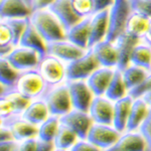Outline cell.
Instances as JSON below:
<instances>
[{"instance_id":"cell-1","label":"cell","mask_w":151,"mask_h":151,"mask_svg":"<svg viewBox=\"0 0 151 151\" xmlns=\"http://www.w3.org/2000/svg\"><path fill=\"white\" fill-rule=\"evenodd\" d=\"M29 19L47 43L67 38V28L50 8L32 11Z\"/></svg>"},{"instance_id":"cell-2","label":"cell","mask_w":151,"mask_h":151,"mask_svg":"<svg viewBox=\"0 0 151 151\" xmlns=\"http://www.w3.org/2000/svg\"><path fill=\"white\" fill-rule=\"evenodd\" d=\"M131 12L130 0H114L109 7V31L106 40L114 41L125 32L126 23Z\"/></svg>"},{"instance_id":"cell-3","label":"cell","mask_w":151,"mask_h":151,"mask_svg":"<svg viewBox=\"0 0 151 151\" xmlns=\"http://www.w3.org/2000/svg\"><path fill=\"white\" fill-rule=\"evenodd\" d=\"M41 98L47 103L50 115L60 117L74 109L67 82L58 86L48 87Z\"/></svg>"},{"instance_id":"cell-4","label":"cell","mask_w":151,"mask_h":151,"mask_svg":"<svg viewBox=\"0 0 151 151\" xmlns=\"http://www.w3.org/2000/svg\"><path fill=\"white\" fill-rule=\"evenodd\" d=\"M16 90L29 100L41 98L48 88L37 69L20 72L15 86Z\"/></svg>"},{"instance_id":"cell-5","label":"cell","mask_w":151,"mask_h":151,"mask_svg":"<svg viewBox=\"0 0 151 151\" xmlns=\"http://www.w3.org/2000/svg\"><path fill=\"white\" fill-rule=\"evenodd\" d=\"M37 70L48 87L67 82V64L52 55L47 53L41 58Z\"/></svg>"},{"instance_id":"cell-6","label":"cell","mask_w":151,"mask_h":151,"mask_svg":"<svg viewBox=\"0 0 151 151\" xmlns=\"http://www.w3.org/2000/svg\"><path fill=\"white\" fill-rule=\"evenodd\" d=\"M30 102L31 100L24 97L15 88L1 91V98H0L1 120H6L15 116H21Z\"/></svg>"},{"instance_id":"cell-7","label":"cell","mask_w":151,"mask_h":151,"mask_svg":"<svg viewBox=\"0 0 151 151\" xmlns=\"http://www.w3.org/2000/svg\"><path fill=\"white\" fill-rule=\"evenodd\" d=\"M101 67L94 50L89 48L84 55L67 64V81L87 80Z\"/></svg>"},{"instance_id":"cell-8","label":"cell","mask_w":151,"mask_h":151,"mask_svg":"<svg viewBox=\"0 0 151 151\" xmlns=\"http://www.w3.org/2000/svg\"><path fill=\"white\" fill-rule=\"evenodd\" d=\"M43 55L37 50L30 47H26L23 45H16L11 50L9 55H7V58L10 64L19 72L37 69L41 58Z\"/></svg>"},{"instance_id":"cell-9","label":"cell","mask_w":151,"mask_h":151,"mask_svg":"<svg viewBox=\"0 0 151 151\" xmlns=\"http://www.w3.org/2000/svg\"><path fill=\"white\" fill-rule=\"evenodd\" d=\"M120 133L113 125L94 123L87 136V140L100 149L107 150L120 138Z\"/></svg>"},{"instance_id":"cell-10","label":"cell","mask_w":151,"mask_h":151,"mask_svg":"<svg viewBox=\"0 0 151 151\" xmlns=\"http://www.w3.org/2000/svg\"><path fill=\"white\" fill-rule=\"evenodd\" d=\"M60 121L62 124L72 129L78 135L79 139L82 140H87L88 133L94 124L89 112L81 111L78 109H72L69 113L60 116Z\"/></svg>"},{"instance_id":"cell-11","label":"cell","mask_w":151,"mask_h":151,"mask_svg":"<svg viewBox=\"0 0 151 151\" xmlns=\"http://www.w3.org/2000/svg\"><path fill=\"white\" fill-rule=\"evenodd\" d=\"M72 100L73 108L89 112L90 106L95 98V95L90 89L86 80L67 81Z\"/></svg>"},{"instance_id":"cell-12","label":"cell","mask_w":151,"mask_h":151,"mask_svg":"<svg viewBox=\"0 0 151 151\" xmlns=\"http://www.w3.org/2000/svg\"><path fill=\"white\" fill-rule=\"evenodd\" d=\"M88 50H85L69 40L52 41L47 43V52L58 58L65 64L73 62L85 55Z\"/></svg>"},{"instance_id":"cell-13","label":"cell","mask_w":151,"mask_h":151,"mask_svg":"<svg viewBox=\"0 0 151 151\" xmlns=\"http://www.w3.org/2000/svg\"><path fill=\"white\" fill-rule=\"evenodd\" d=\"M94 123L113 125L114 102L105 96H95L89 109Z\"/></svg>"},{"instance_id":"cell-14","label":"cell","mask_w":151,"mask_h":151,"mask_svg":"<svg viewBox=\"0 0 151 151\" xmlns=\"http://www.w3.org/2000/svg\"><path fill=\"white\" fill-rule=\"evenodd\" d=\"M109 31V8L96 11L91 16V33H90V48L100 41L107 38Z\"/></svg>"},{"instance_id":"cell-15","label":"cell","mask_w":151,"mask_h":151,"mask_svg":"<svg viewBox=\"0 0 151 151\" xmlns=\"http://www.w3.org/2000/svg\"><path fill=\"white\" fill-rule=\"evenodd\" d=\"M1 124L7 126L11 131L15 141H23L35 137L38 133V127L24 120L21 116H15L6 120H1Z\"/></svg>"},{"instance_id":"cell-16","label":"cell","mask_w":151,"mask_h":151,"mask_svg":"<svg viewBox=\"0 0 151 151\" xmlns=\"http://www.w3.org/2000/svg\"><path fill=\"white\" fill-rule=\"evenodd\" d=\"M117 68L99 67L86 80L95 96H104L112 81Z\"/></svg>"},{"instance_id":"cell-17","label":"cell","mask_w":151,"mask_h":151,"mask_svg":"<svg viewBox=\"0 0 151 151\" xmlns=\"http://www.w3.org/2000/svg\"><path fill=\"white\" fill-rule=\"evenodd\" d=\"M31 13L29 0H0V19L29 17Z\"/></svg>"},{"instance_id":"cell-18","label":"cell","mask_w":151,"mask_h":151,"mask_svg":"<svg viewBox=\"0 0 151 151\" xmlns=\"http://www.w3.org/2000/svg\"><path fill=\"white\" fill-rule=\"evenodd\" d=\"M91 48L94 50L101 65L109 68H118L119 53L114 41L104 40Z\"/></svg>"},{"instance_id":"cell-19","label":"cell","mask_w":151,"mask_h":151,"mask_svg":"<svg viewBox=\"0 0 151 151\" xmlns=\"http://www.w3.org/2000/svg\"><path fill=\"white\" fill-rule=\"evenodd\" d=\"M146 146L147 142L140 132L127 131L112 147L105 151H145Z\"/></svg>"},{"instance_id":"cell-20","label":"cell","mask_w":151,"mask_h":151,"mask_svg":"<svg viewBox=\"0 0 151 151\" xmlns=\"http://www.w3.org/2000/svg\"><path fill=\"white\" fill-rule=\"evenodd\" d=\"M90 33H91V16L81 19L74 26L68 29L67 40L85 50H89Z\"/></svg>"},{"instance_id":"cell-21","label":"cell","mask_w":151,"mask_h":151,"mask_svg":"<svg viewBox=\"0 0 151 151\" xmlns=\"http://www.w3.org/2000/svg\"><path fill=\"white\" fill-rule=\"evenodd\" d=\"M50 116L48 107L42 98L32 100L21 115L24 120L36 126H40Z\"/></svg>"},{"instance_id":"cell-22","label":"cell","mask_w":151,"mask_h":151,"mask_svg":"<svg viewBox=\"0 0 151 151\" xmlns=\"http://www.w3.org/2000/svg\"><path fill=\"white\" fill-rule=\"evenodd\" d=\"M134 98L127 95L122 99L114 102V117H113V126L119 132L126 131L127 122L130 114L131 106H132Z\"/></svg>"},{"instance_id":"cell-23","label":"cell","mask_w":151,"mask_h":151,"mask_svg":"<svg viewBox=\"0 0 151 151\" xmlns=\"http://www.w3.org/2000/svg\"><path fill=\"white\" fill-rule=\"evenodd\" d=\"M140 40H142L131 36L125 32L122 35L119 36L116 40H114L119 53V64L117 69L122 70L127 65H130V57H131V53H132V50L134 47Z\"/></svg>"},{"instance_id":"cell-24","label":"cell","mask_w":151,"mask_h":151,"mask_svg":"<svg viewBox=\"0 0 151 151\" xmlns=\"http://www.w3.org/2000/svg\"><path fill=\"white\" fill-rule=\"evenodd\" d=\"M50 8L60 18V20L65 26L67 30L83 19L79 17L78 14L75 12L70 0H57Z\"/></svg>"},{"instance_id":"cell-25","label":"cell","mask_w":151,"mask_h":151,"mask_svg":"<svg viewBox=\"0 0 151 151\" xmlns=\"http://www.w3.org/2000/svg\"><path fill=\"white\" fill-rule=\"evenodd\" d=\"M150 18L151 17L141 13V12L132 10L128 17L127 23H126L125 33L142 40L147 31L148 26H149Z\"/></svg>"},{"instance_id":"cell-26","label":"cell","mask_w":151,"mask_h":151,"mask_svg":"<svg viewBox=\"0 0 151 151\" xmlns=\"http://www.w3.org/2000/svg\"><path fill=\"white\" fill-rule=\"evenodd\" d=\"M149 106L142 98L134 99L129 114L126 131H136L139 129L149 113Z\"/></svg>"},{"instance_id":"cell-27","label":"cell","mask_w":151,"mask_h":151,"mask_svg":"<svg viewBox=\"0 0 151 151\" xmlns=\"http://www.w3.org/2000/svg\"><path fill=\"white\" fill-rule=\"evenodd\" d=\"M18 45L33 48V50H37L38 52H40L42 55H47V42L38 33V31L31 24V22H29L28 26L26 27L25 31L21 36V40L19 41Z\"/></svg>"},{"instance_id":"cell-28","label":"cell","mask_w":151,"mask_h":151,"mask_svg":"<svg viewBox=\"0 0 151 151\" xmlns=\"http://www.w3.org/2000/svg\"><path fill=\"white\" fill-rule=\"evenodd\" d=\"M130 64L141 67L150 72L151 70V45L140 40L134 47L130 57Z\"/></svg>"},{"instance_id":"cell-29","label":"cell","mask_w":151,"mask_h":151,"mask_svg":"<svg viewBox=\"0 0 151 151\" xmlns=\"http://www.w3.org/2000/svg\"><path fill=\"white\" fill-rule=\"evenodd\" d=\"M148 74H149V70L131 64L127 65L124 70H122L123 80L128 92L137 86H139L141 83L145 80V78L147 77Z\"/></svg>"},{"instance_id":"cell-30","label":"cell","mask_w":151,"mask_h":151,"mask_svg":"<svg viewBox=\"0 0 151 151\" xmlns=\"http://www.w3.org/2000/svg\"><path fill=\"white\" fill-rule=\"evenodd\" d=\"M20 72L17 70L5 58L0 60V83H1V91L6 89L14 88Z\"/></svg>"},{"instance_id":"cell-31","label":"cell","mask_w":151,"mask_h":151,"mask_svg":"<svg viewBox=\"0 0 151 151\" xmlns=\"http://www.w3.org/2000/svg\"><path fill=\"white\" fill-rule=\"evenodd\" d=\"M127 95H128V90L126 88L125 83H124L122 70L116 69L113 79H112L110 85H109L108 89H107L104 96L107 97L111 101L116 102L118 100L122 99L123 97L127 96Z\"/></svg>"},{"instance_id":"cell-32","label":"cell","mask_w":151,"mask_h":151,"mask_svg":"<svg viewBox=\"0 0 151 151\" xmlns=\"http://www.w3.org/2000/svg\"><path fill=\"white\" fill-rule=\"evenodd\" d=\"M60 125V117L50 115L45 121L38 126L37 137L43 142H53Z\"/></svg>"},{"instance_id":"cell-33","label":"cell","mask_w":151,"mask_h":151,"mask_svg":"<svg viewBox=\"0 0 151 151\" xmlns=\"http://www.w3.org/2000/svg\"><path fill=\"white\" fill-rule=\"evenodd\" d=\"M78 139H79V137L72 129L60 123V128H58V131L52 143L55 148L70 149L76 144Z\"/></svg>"},{"instance_id":"cell-34","label":"cell","mask_w":151,"mask_h":151,"mask_svg":"<svg viewBox=\"0 0 151 151\" xmlns=\"http://www.w3.org/2000/svg\"><path fill=\"white\" fill-rule=\"evenodd\" d=\"M8 25L10 26L12 32L14 35V45H18L19 41L21 40V36L25 31L26 27L28 26L30 19L29 17H15V18H7L4 19Z\"/></svg>"},{"instance_id":"cell-35","label":"cell","mask_w":151,"mask_h":151,"mask_svg":"<svg viewBox=\"0 0 151 151\" xmlns=\"http://www.w3.org/2000/svg\"><path fill=\"white\" fill-rule=\"evenodd\" d=\"M70 1L73 8L79 17H89L96 12L95 0H70Z\"/></svg>"},{"instance_id":"cell-36","label":"cell","mask_w":151,"mask_h":151,"mask_svg":"<svg viewBox=\"0 0 151 151\" xmlns=\"http://www.w3.org/2000/svg\"><path fill=\"white\" fill-rule=\"evenodd\" d=\"M9 45H14V35L8 23L4 19H0V47Z\"/></svg>"},{"instance_id":"cell-37","label":"cell","mask_w":151,"mask_h":151,"mask_svg":"<svg viewBox=\"0 0 151 151\" xmlns=\"http://www.w3.org/2000/svg\"><path fill=\"white\" fill-rule=\"evenodd\" d=\"M151 91V72H149V74L147 75V77L145 78V80L143 81L139 86H137L136 88H134L131 91L128 92V94L130 95L132 98H140L143 95L147 92Z\"/></svg>"},{"instance_id":"cell-38","label":"cell","mask_w":151,"mask_h":151,"mask_svg":"<svg viewBox=\"0 0 151 151\" xmlns=\"http://www.w3.org/2000/svg\"><path fill=\"white\" fill-rule=\"evenodd\" d=\"M132 10L151 17V0H130Z\"/></svg>"},{"instance_id":"cell-39","label":"cell","mask_w":151,"mask_h":151,"mask_svg":"<svg viewBox=\"0 0 151 151\" xmlns=\"http://www.w3.org/2000/svg\"><path fill=\"white\" fill-rule=\"evenodd\" d=\"M139 132L144 136L146 142H147V145L151 148V108L147 117L144 120V122L141 124Z\"/></svg>"},{"instance_id":"cell-40","label":"cell","mask_w":151,"mask_h":151,"mask_svg":"<svg viewBox=\"0 0 151 151\" xmlns=\"http://www.w3.org/2000/svg\"><path fill=\"white\" fill-rule=\"evenodd\" d=\"M70 151H100V148L94 145L93 143L86 140H79L70 148Z\"/></svg>"},{"instance_id":"cell-41","label":"cell","mask_w":151,"mask_h":151,"mask_svg":"<svg viewBox=\"0 0 151 151\" xmlns=\"http://www.w3.org/2000/svg\"><path fill=\"white\" fill-rule=\"evenodd\" d=\"M40 140H36L35 137L28 138L23 141L18 146V151H37Z\"/></svg>"},{"instance_id":"cell-42","label":"cell","mask_w":151,"mask_h":151,"mask_svg":"<svg viewBox=\"0 0 151 151\" xmlns=\"http://www.w3.org/2000/svg\"><path fill=\"white\" fill-rule=\"evenodd\" d=\"M57 0H30V5L32 11L38 10V9L50 8Z\"/></svg>"},{"instance_id":"cell-43","label":"cell","mask_w":151,"mask_h":151,"mask_svg":"<svg viewBox=\"0 0 151 151\" xmlns=\"http://www.w3.org/2000/svg\"><path fill=\"white\" fill-rule=\"evenodd\" d=\"M18 146L15 140L3 141L0 142V151H15L18 149Z\"/></svg>"},{"instance_id":"cell-44","label":"cell","mask_w":151,"mask_h":151,"mask_svg":"<svg viewBox=\"0 0 151 151\" xmlns=\"http://www.w3.org/2000/svg\"><path fill=\"white\" fill-rule=\"evenodd\" d=\"M9 140H14L13 136H12L11 131L9 130V128L7 126L1 124V134H0V142L3 141H9Z\"/></svg>"},{"instance_id":"cell-45","label":"cell","mask_w":151,"mask_h":151,"mask_svg":"<svg viewBox=\"0 0 151 151\" xmlns=\"http://www.w3.org/2000/svg\"><path fill=\"white\" fill-rule=\"evenodd\" d=\"M114 0H95V4H96V11L101 10V9L109 8Z\"/></svg>"},{"instance_id":"cell-46","label":"cell","mask_w":151,"mask_h":151,"mask_svg":"<svg viewBox=\"0 0 151 151\" xmlns=\"http://www.w3.org/2000/svg\"><path fill=\"white\" fill-rule=\"evenodd\" d=\"M53 147L55 146H53L52 142H43V141L40 140L37 151H52Z\"/></svg>"},{"instance_id":"cell-47","label":"cell","mask_w":151,"mask_h":151,"mask_svg":"<svg viewBox=\"0 0 151 151\" xmlns=\"http://www.w3.org/2000/svg\"><path fill=\"white\" fill-rule=\"evenodd\" d=\"M142 40L146 42L147 45H151V18H150V22H149V26H148V29L147 31H146L145 35L143 36Z\"/></svg>"},{"instance_id":"cell-48","label":"cell","mask_w":151,"mask_h":151,"mask_svg":"<svg viewBox=\"0 0 151 151\" xmlns=\"http://www.w3.org/2000/svg\"><path fill=\"white\" fill-rule=\"evenodd\" d=\"M140 98H142L143 100H144V101L146 102V104L149 106V108H151V91L145 93L142 97H140Z\"/></svg>"},{"instance_id":"cell-49","label":"cell","mask_w":151,"mask_h":151,"mask_svg":"<svg viewBox=\"0 0 151 151\" xmlns=\"http://www.w3.org/2000/svg\"><path fill=\"white\" fill-rule=\"evenodd\" d=\"M52 151H67V149H60V148H55Z\"/></svg>"},{"instance_id":"cell-50","label":"cell","mask_w":151,"mask_h":151,"mask_svg":"<svg viewBox=\"0 0 151 151\" xmlns=\"http://www.w3.org/2000/svg\"><path fill=\"white\" fill-rule=\"evenodd\" d=\"M15 151H18V149H17V150H15Z\"/></svg>"},{"instance_id":"cell-51","label":"cell","mask_w":151,"mask_h":151,"mask_svg":"<svg viewBox=\"0 0 151 151\" xmlns=\"http://www.w3.org/2000/svg\"><path fill=\"white\" fill-rule=\"evenodd\" d=\"M29 2H30V0H29Z\"/></svg>"},{"instance_id":"cell-52","label":"cell","mask_w":151,"mask_h":151,"mask_svg":"<svg viewBox=\"0 0 151 151\" xmlns=\"http://www.w3.org/2000/svg\"><path fill=\"white\" fill-rule=\"evenodd\" d=\"M150 72H151V70H150Z\"/></svg>"}]
</instances>
